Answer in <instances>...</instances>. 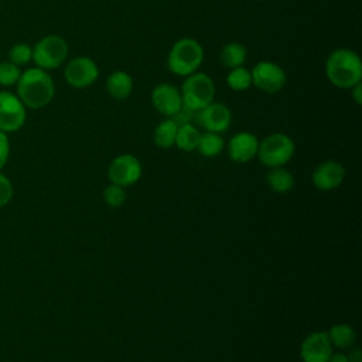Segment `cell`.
I'll list each match as a JSON object with an SVG mask.
<instances>
[{"instance_id": "cell-1", "label": "cell", "mask_w": 362, "mask_h": 362, "mask_svg": "<svg viewBox=\"0 0 362 362\" xmlns=\"http://www.w3.org/2000/svg\"><path fill=\"white\" fill-rule=\"evenodd\" d=\"M16 95L27 109H42L55 96V83L48 71L33 66L21 72L16 83Z\"/></svg>"}, {"instance_id": "cell-2", "label": "cell", "mask_w": 362, "mask_h": 362, "mask_svg": "<svg viewBox=\"0 0 362 362\" xmlns=\"http://www.w3.org/2000/svg\"><path fill=\"white\" fill-rule=\"evenodd\" d=\"M325 76L337 88L349 89L362 81L361 57L351 48H337L325 59Z\"/></svg>"}, {"instance_id": "cell-3", "label": "cell", "mask_w": 362, "mask_h": 362, "mask_svg": "<svg viewBox=\"0 0 362 362\" xmlns=\"http://www.w3.org/2000/svg\"><path fill=\"white\" fill-rule=\"evenodd\" d=\"M204 62L202 45L191 38L184 37L177 40L168 51L167 68L170 72L178 76H188L199 69Z\"/></svg>"}, {"instance_id": "cell-4", "label": "cell", "mask_w": 362, "mask_h": 362, "mask_svg": "<svg viewBox=\"0 0 362 362\" xmlns=\"http://www.w3.org/2000/svg\"><path fill=\"white\" fill-rule=\"evenodd\" d=\"M180 93L182 99V109L195 113L214 102L215 83L209 75L197 71L185 76Z\"/></svg>"}, {"instance_id": "cell-5", "label": "cell", "mask_w": 362, "mask_h": 362, "mask_svg": "<svg viewBox=\"0 0 362 362\" xmlns=\"http://www.w3.org/2000/svg\"><path fill=\"white\" fill-rule=\"evenodd\" d=\"M68 54V42L58 34H48L33 45V62L44 71L59 68L66 61Z\"/></svg>"}, {"instance_id": "cell-6", "label": "cell", "mask_w": 362, "mask_h": 362, "mask_svg": "<svg viewBox=\"0 0 362 362\" xmlns=\"http://www.w3.org/2000/svg\"><path fill=\"white\" fill-rule=\"evenodd\" d=\"M294 151L296 144L288 134L273 133L259 141L256 156L263 165L269 168H276L284 167V164H287L293 158Z\"/></svg>"}, {"instance_id": "cell-7", "label": "cell", "mask_w": 362, "mask_h": 362, "mask_svg": "<svg viewBox=\"0 0 362 362\" xmlns=\"http://www.w3.org/2000/svg\"><path fill=\"white\" fill-rule=\"evenodd\" d=\"M27 120V107L10 90H0V132L8 134L20 130Z\"/></svg>"}, {"instance_id": "cell-8", "label": "cell", "mask_w": 362, "mask_h": 362, "mask_svg": "<svg viewBox=\"0 0 362 362\" xmlns=\"http://www.w3.org/2000/svg\"><path fill=\"white\" fill-rule=\"evenodd\" d=\"M99 68L96 62L85 55L69 59L64 68L65 82L75 89H85L96 82Z\"/></svg>"}, {"instance_id": "cell-9", "label": "cell", "mask_w": 362, "mask_h": 362, "mask_svg": "<svg viewBox=\"0 0 362 362\" xmlns=\"http://www.w3.org/2000/svg\"><path fill=\"white\" fill-rule=\"evenodd\" d=\"M252 85L260 89L264 93H277L280 92L286 82L287 75L284 69L272 61H260L252 69Z\"/></svg>"}, {"instance_id": "cell-10", "label": "cell", "mask_w": 362, "mask_h": 362, "mask_svg": "<svg viewBox=\"0 0 362 362\" xmlns=\"http://www.w3.org/2000/svg\"><path fill=\"white\" fill-rule=\"evenodd\" d=\"M143 174L140 160L129 153L115 157L107 168V177L112 184L120 187H129L136 184Z\"/></svg>"}, {"instance_id": "cell-11", "label": "cell", "mask_w": 362, "mask_h": 362, "mask_svg": "<svg viewBox=\"0 0 362 362\" xmlns=\"http://www.w3.org/2000/svg\"><path fill=\"white\" fill-rule=\"evenodd\" d=\"M195 120L199 126H202L206 132L222 133L229 129L232 123L230 109L221 102H211L208 106L195 112Z\"/></svg>"}, {"instance_id": "cell-12", "label": "cell", "mask_w": 362, "mask_h": 362, "mask_svg": "<svg viewBox=\"0 0 362 362\" xmlns=\"http://www.w3.org/2000/svg\"><path fill=\"white\" fill-rule=\"evenodd\" d=\"M151 103L154 109L165 117H174L182 109L180 89L167 82L158 83L153 88Z\"/></svg>"}, {"instance_id": "cell-13", "label": "cell", "mask_w": 362, "mask_h": 362, "mask_svg": "<svg viewBox=\"0 0 362 362\" xmlns=\"http://www.w3.org/2000/svg\"><path fill=\"white\" fill-rule=\"evenodd\" d=\"M332 354V344L325 331L308 334L300 345V358L303 362H328Z\"/></svg>"}, {"instance_id": "cell-14", "label": "cell", "mask_w": 362, "mask_h": 362, "mask_svg": "<svg viewBox=\"0 0 362 362\" xmlns=\"http://www.w3.org/2000/svg\"><path fill=\"white\" fill-rule=\"evenodd\" d=\"M345 178V168L339 161L327 160L320 163L313 174L311 181L313 185L320 191H332L337 189Z\"/></svg>"}, {"instance_id": "cell-15", "label": "cell", "mask_w": 362, "mask_h": 362, "mask_svg": "<svg viewBox=\"0 0 362 362\" xmlns=\"http://www.w3.org/2000/svg\"><path fill=\"white\" fill-rule=\"evenodd\" d=\"M259 139L250 132H239L233 134L228 143V154L233 163L245 164L256 157Z\"/></svg>"}, {"instance_id": "cell-16", "label": "cell", "mask_w": 362, "mask_h": 362, "mask_svg": "<svg viewBox=\"0 0 362 362\" xmlns=\"http://www.w3.org/2000/svg\"><path fill=\"white\" fill-rule=\"evenodd\" d=\"M133 76L126 71H113L106 79V90L109 96L117 100L129 98L133 92Z\"/></svg>"}, {"instance_id": "cell-17", "label": "cell", "mask_w": 362, "mask_h": 362, "mask_svg": "<svg viewBox=\"0 0 362 362\" xmlns=\"http://www.w3.org/2000/svg\"><path fill=\"white\" fill-rule=\"evenodd\" d=\"M246 57H247L246 47L236 41L225 44L219 52V61H221L222 66H225L228 69L243 66Z\"/></svg>"}, {"instance_id": "cell-18", "label": "cell", "mask_w": 362, "mask_h": 362, "mask_svg": "<svg viewBox=\"0 0 362 362\" xmlns=\"http://www.w3.org/2000/svg\"><path fill=\"white\" fill-rule=\"evenodd\" d=\"M266 182L272 191L277 194H286L293 189L294 177L284 167H276L270 168V171L266 174Z\"/></svg>"}, {"instance_id": "cell-19", "label": "cell", "mask_w": 362, "mask_h": 362, "mask_svg": "<svg viewBox=\"0 0 362 362\" xmlns=\"http://www.w3.org/2000/svg\"><path fill=\"white\" fill-rule=\"evenodd\" d=\"M327 334L332 346H337L339 349L352 348L356 342V331L349 324H344V322L335 324L329 328Z\"/></svg>"}, {"instance_id": "cell-20", "label": "cell", "mask_w": 362, "mask_h": 362, "mask_svg": "<svg viewBox=\"0 0 362 362\" xmlns=\"http://www.w3.org/2000/svg\"><path fill=\"white\" fill-rule=\"evenodd\" d=\"M177 130H178V124L174 122V119L167 117L154 130V134H153L154 144L160 148L173 147L175 144Z\"/></svg>"}, {"instance_id": "cell-21", "label": "cell", "mask_w": 362, "mask_h": 362, "mask_svg": "<svg viewBox=\"0 0 362 362\" xmlns=\"http://www.w3.org/2000/svg\"><path fill=\"white\" fill-rule=\"evenodd\" d=\"M199 137L201 132L192 123H185L178 126L174 146H177L182 151H192L197 150Z\"/></svg>"}, {"instance_id": "cell-22", "label": "cell", "mask_w": 362, "mask_h": 362, "mask_svg": "<svg viewBox=\"0 0 362 362\" xmlns=\"http://www.w3.org/2000/svg\"><path fill=\"white\" fill-rule=\"evenodd\" d=\"M223 147H225V141L219 133L204 132L201 133L197 150L204 157H216L222 153Z\"/></svg>"}, {"instance_id": "cell-23", "label": "cell", "mask_w": 362, "mask_h": 362, "mask_svg": "<svg viewBox=\"0 0 362 362\" xmlns=\"http://www.w3.org/2000/svg\"><path fill=\"white\" fill-rule=\"evenodd\" d=\"M226 83L232 90H246L252 86V74L250 69L245 66H238L233 69H229L226 75Z\"/></svg>"}, {"instance_id": "cell-24", "label": "cell", "mask_w": 362, "mask_h": 362, "mask_svg": "<svg viewBox=\"0 0 362 362\" xmlns=\"http://www.w3.org/2000/svg\"><path fill=\"white\" fill-rule=\"evenodd\" d=\"M8 61L17 66H24L33 61V47L27 42H16L8 49Z\"/></svg>"}, {"instance_id": "cell-25", "label": "cell", "mask_w": 362, "mask_h": 362, "mask_svg": "<svg viewBox=\"0 0 362 362\" xmlns=\"http://www.w3.org/2000/svg\"><path fill=\"white\" fill-rule=\"evenodd\" d=\"M20 75H21L20 66L14 65L8 59L0 62V85L1 86L8 88L16 85L17 81L20 79Z\"/></svg>"}, {"instance_id": "cell-26", "label": "cell", "mask_w": 362, "mask_h": 362, "mask_svg": "<svg viewBox=\"0 0 362 362\" xmlns=\"http://www.w3.org/2000/svg\"><path fill=\"white\" fill-rule=\"evenodd\" d=\"M103 201L110 208H119L126 201V189L120 185L110 182V185H107L103 191Z\"/></svg>"}, {"instance_id": "cell-27", "label": "cell", "mask_w": 362, "mask_h": 362, "mask_svg": "<svg viewBox=\"0 0 362 362\" xmlns=\"http://www.w3.org/2000/svg\"><path fill=\"white\" fill-rule=\"evenodd\" d=\"M14 195V188L7 175L0 171V208L6 206Z\"/></svg>"}, {"instance_id": "cell-28", "label": "cell", "mask_w": 362, "mask_h": 362, "mask_svg": "<svg viewBox=\"0 0 362 362\" xmlns=\"http://www.w3.org/2000/svg\"><path fill=\"white\" fill-rule=\"evenodd\" d=\"M10 157V140L8 136L0 132V170L6 165Z\"/></svg>"}, {"instance_id": "cell-29", "label": "cell", "mask_w": 362, "mask_h": 362, "mask_svg": "<svg viewBox=\"0 0 362 362\" xmlns=\"http://www.w3.org/2000/svg\"><path fill=\"white\" fill-rule=\"evenodd\" d=\"M351 96L356 105H362V81L355 83L352 88H349Z\"/></svg>"}, {"instance_id": "cell-30", "label": "cell", "mask_w": 362, "mask_h": 362, "mask_svg": "<svg viewBox=\"0 0 362 362\" xmlns=\"http://www.w3.org/2000/svg\"><path fill=\"white\" fill-rule=\"evenodd\" d=\"M346 356L349 362H362V351L359 348H352Z\"/></svg>"}, {"instance_id": "cell-31", "label": "cell", "mask_w": 362, "mask_h": 362, "mask_svg": "<svg viewBox=\"0 0 362 362\" xmlns=\"http://www.w3.org/2000/svg\"><path fill=\"white\" fill-rule=\"evenodd\" d=\"M328 362H349L348 356L342 352H337V354H331Z\"/></svg>"}]
</instances>
